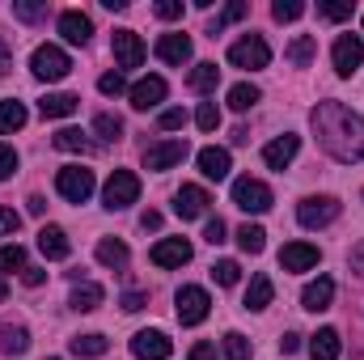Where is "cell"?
Here are the masks:
<instances>
[{
  "label": "cell",
  "mask_w": 364,
  "mask_h": 360,
  "mask_svg": "<svg viewBox=\"0 0 364 360\" xmlns=\"http://www.w3.org/2000/svg\"><path fill=\"white\" fill-rule=\"evenodd\" d=\"M309 119H314L318 144H322L335 162H343V166L364 162V119L356 110H348L343 102H318Z\"/></svg>",
  "instance_id": "obj_1"
},
{
  "label": "cell",
  "mask_w": 364,
  "mask_h": 360,
  "mask_svg": "<svg viewBox=\"0 0 364 360\" xmlns=\"http://www.w3.org/2000/svg\"><path fill=\"white\" fill-rule=\"evenodd\" d=\"M30 68H34V77H38V81H64V77L73 73V60H68V51H64V47L43 43V47L30 55Z\"/></svg>",
  "instance_id": "obj_2"
},
{
  "label": "cell",
  "mask_w": 364,
  "mask_h": 360,
  "mask_svg": "<svg viewBox=\"0 0 364 360\" xmlns=\"http://www.w3.org/2000/svg\"><path fill=\"white\" fill-rule=\"evenodd\" d=\"M140 199V179L132 174V170H114L106 186H102V203L110 208V212H119V208H132Z\"/></svg>",
  "instance_id": "obj_3"
},
{
  "label": "cell",
  "mask_w": 364,
  "mask_h": 360,
  "mask_svg": "<svg viewBox=\"0 0 364 360\" xmlns=\"http://www.w3.org/2000/svg\"><path fill=\"white\" fill-rule=\"evenodd\" d=\"M229 64H233V68H250V73H259V68L272 64V47H267L259 34H246V38H237V43L229 47Z\"/></svg>",
  "instance_id": "obj_4"
},
{
  "label": "cell",
  "mask_w": 364,
  "mask_h": 360,
  "mask_svg": "<svg viewBox=\"0 0 364 360\" xmlns=\"http://www.w3.org/2000/svg\"><path fill=\"white\" fill-rule=\"evenodd\" d=\"M335 216H339V199L335 195H309V199L296 203V221L305 229H326Z\"/></svg>",
  "instance_id": "obj_5"
},
{
  "label": "cell",
  "mask_w": 364,
  "mask_h": 360,
  "mask_svg": "<svg viewBox=\"0 0 364 360\" xmlns=\"http://www.w3.org/2000/svg\"><path fill=\"white\" fill-rule=\"evenodd\" d=\"M93 170H81V166H64L60 174H55V191L68 199V203H85L93 195Z\"/></svg>",
  "instance_id": "obj_6"
},
{
  "label": "cell",
  "mask_w": 364,
  "mask_h": 360,
  "mask_svg": "<svg viewBox=\"0 0 364 360\" xmlns=\"http://www.w3.org/2000/svg\"><path fill=\"white\" fill-rule=\"evenodd\" d=\"M233 203L242 208V212H267L275 199H272V186L267 182H259V179H237L233 182Z\"/></svg>",
  "instance_id": "obj_7"
},
{
  "label": "cell",
  "mask_w": 364,
  "mask_h": 360,
  "mask_svg": "<svg viewBox=\"0 0 364 360\" xmlns=\"http://www.w3.org/2000/svg\"><path fill=\"white\" fill-rule=\"evenodd\" d=\"M178 322L182 327H199L203 318H208V309H212V297L199 288V284H186V288H178Z\"/></svg>",
  "instance_id": "obj_8"
},
{
  "label": "cell",
  "mask_w": 364,
  "mask_h": 360,
  "mask_svg": "<svg viewBox=\"0 0 364 360\" xmlns=\"http://www.w3.org/2000/svg\"><path fill=\"white\" fill-rule=\"evenodd\" d=\"M356 68H364V38L360 34H339L335 38V73L352 77Z\"/></svg>",
  "instance_id": "obj_9"
},
{
  "label": "cell",
  "mask_w": 364,
  "mask_h": 360,
  "mask_svg": "<svg viewBox=\"0 0 364 360\" xmlns=\"http://www.w3.org/2000/svg\"><path fill=\"white\" fill-rule=\"evenodd\" d=\"M186 153H191L186 140H157V144L144 149V170H170V166H178Z\"/></svg>",
  "instance_id": "obj_10"
},
{
  "label": "cell",
  "mask_w": 364,
  "mask_h": 360,
  "mask_svg": "<svg viewBox=\"0 0 364 360\" xmlns=\"http://www.w3.org/2000/svg\"><path fill=\"white\" fill-rule=\"evenodd\" d=\"M174 352V344L166 339V331H136L132 335V356L136 360H166Z\"/></svg>",
  "instance_id": "obj_11"
},
{
  "label": "cell",
  "mask_w": 364,
  "mask_h": 360,
  "mask_svg": "<svg viewBox=\"0 0 364 360\" xmlns=\"http://www.w3.org/2000/svg\"><path fill=\"white\" fill-rule=\"evenodd\" d=\"M149 259H153V268H182V263H191V242L186 238H161L149 250Z\"/></svg>",
  "instance_id": "obj_12"
},
{
  "label": "cell",
  "mask_w": 364,
  "mask_h": 360,
  "mask_svg": "<svg viewBox=\"0 0 364 360\" xmlns=\"http://www.w3.org/2000/svg\"><path fill=\"white\" fill-rule=\"evenodd\" d=\"M114 60H119V68H140L144 64V43H140V34L136 30H114Z\"/></svg>",
  "instance_id": "obj_13"
},
{
  "label": "cell",
  "mask_w": 364,
  "mask_h": 360,
  "mask_svg": "<svg viewBox=\"0 0 364 360\" xmlns=\"http://www.w3.org/2000/svg\"><path fill=\"white\" fill-rule=\"evenodd\" d=\"M208 203H212V195L203 191V186H178V195H174V212H178L182 221H195V216H208Z\"/></svg>",
  "instance_id": "obj_14"
},
{
  "label": "cell",
  "mask_w": 364,
  "mask_h": 360,
  "mask_svg": "<svg viewBox=\"0 0 364 360\" xmlns=\"http://www.w3.org/2000/svg\"><path fill=\"white\" fill-rule=\"evenodd\" d=\"M296 153H301V136H292V132H284V136H275L272 144L263 149V162H267L272 170H288Z\"/></svg>",
  "instance_id": "obj_15"
},
{
  "label": "cell",
  "mask_w": 364,
  "mask_h": 360,
  "mask_svg": "<svg viewBox=\"0 0 364 360\" xmlns=\"http://www.w3.org/2000/svg\"><path fill=\"white\" fill-rule=\"evenodd\" d=\"M318 246H309V242H288L284 250H279V268L284 271H309L318 268Z\"/></svg>",
  "instance_id": "obj_16"
},
{
  "label": "cell",
  "mask_w": 364,
  "mask_h": 360,
  "mask_svg": "<svg viewBox=\"0 0 364 360\" xmlns=\"http://www.w3.org/2000/svg\"><path fill=\"white\" fill-rule=\"evenodd\" d=\"M60 34H64L68 43L85 47V43H90V34H93V21L81 13V9H64V13H60Z\"/></svg>",
  "instance_id": "obj_17"
},
{
  "label": "cell",
  "mask_w": 364,
  "mask_h": 360,
  "mask_svg": "<svg viewBox=\"0 0 364 360\" xmlns=\"http://www.w3.org/2000/svg\"><path fill=\"white\" fill-rule=\"evenodd\" d=\"M199 170H203V179H212V182L229 179V170H233V162H229V149H216V144L199 149Z\"/></svg>",
  "instance_id": "obj_18"
},
{
  "label": "cell",
  "mask_w": 364,
  "mask_h": 360,
  "mask_svg": "<svg viewBox=\"0 0 364 360\" xmlns=\"http://www.w3.org/2000/svg\"><path fill=\"white\" fill-rule=\"evenodd\" d=\"M166 81H161V77H144V81H140V85H132V106H136V110H153V106H161V102H166Z\"/></svg>",
  "instance_id": "obj_19"
},
{
  "label": "cell",
  "mask_w": 364,
  "mask_h": 360,
  "mask_svg": "<svg viewBox=\"0 0 364 360\" xmlns=\"http://www.w3.org/2000/svg\"><path fill=\"white\" fill-rule=\"evenodd\" d=\"M38 250H43L47 259H68V255H73V242H68V233H64L60 225H43V229H38Z\"/></svg>",
  "instance_id": "obj_20"
},
{
  "label": "cell",
  "mask_w": 364,
  "mask_h": 360,
  "mask_svg": "<svg viewBox=\"0 0 364 360\" xmlns=\"http://www.w3.org/2000/svg\"><path fill=\"white\" fill-rule=\"evenodd\" d=\"M331 301H335V280H326V275H318V280L305 284V292H301V305L314 309V314L331 309Z\"/></svg>",
  "instance_id": "obj_21"
},
{
  "label": "cell",
  "mask_w": 364,
  "mask_h": 360,
  "mask_svg": "<svg viewBox=\"0 0 364 360\" xmlns=\"http://www.w3.org/2000/svg\"><path fill=\"white\" fill-rule=\"evenodd\" d=\"M77 106H81L77 93H47V97L38 102V115H43V119H68V115H77Z\"/></svg>",
  "instance_id": "obj_22"
},
{
  "label": "cell",
  "mask_w": 364,
  "mask_h": 360,
  "mask_svg": "<svg viewBox=\"0 0 364 360\" xmlns=\"http://www.w3.org/2000/svg\"><path fill=\"white\" fill-rule=\"evenodd\" d=\"M339 352H343V339H339L335 327H322V331L309 339V356L314 360H339Z\"/></svg>",
  "instance_id": "obj_23"
},
{
  "label": "cell",
  "mask_w": 364,
  "mask_h": 360,
  "mask_svg": "<svg viewBox=\"0 0 364 360\" xmlns=\"http://www.w3.org/2000/svg\"><path fill=\"white\" fill-rule=\"evenodd\" d=\"M157 60H166V64H186V60H191V38H186V34H161V38H157Z\"/></svg>",
  "instance_id": "obj_24"
},
{
  "label": "cell",
  "mask_w": 364,
  "mask_h": 360,
  "mask_svg": "<svg viewBox=\"0 0 364 360\" xmlns=\"http://www.w3.org/2000/svg\"><path fill=\"white\" fill-rule=\"evenodd\" d=\"M127 259H132L127 242H119V238H102V242H97V263H102V268L123 271L127 268Z\"/></svg>",
  "instance_id": "obj_25"
},
{
  "label": "cell",
  "mask_w": 364,
  "mask_h": 360,
  "mask_svg": "<svg viewBox=\"0 0 364 360\" xmlns=\"http://www.w3.org/2000/svg\"><path fill=\"white\" fill-rule=\"evenodd\" d=\"M102 301H106V288H102V284H77L73 297H68V305H73L77 314H93Z\"/></svg>",
  "instance_id": "obj_26"
},
{
  "label": "cell",
  "mask_w": 364,
  "mask_h": 360,
  "mask_svg": "<svg viewBox=\"0 0 364 360\" xmlns=\"http://www.w3.org/2000/svg\"><path fill=\"white\" fill-rule=\"evenodd\" d=\"M51 144H55L60 153H97V144H93L85 132H77V127H64V132H55V136H51Z\"/></svg>",
  "instance_id": "obj_27"
},
{
  "label": "cell",
  "mask_w": 364,
  "mask_h": 360,
  "mask_svg": "<svg viewBox=\"0 0 364 360\" xmlns=\"http://www.w3.org/2000/svg\"><path fill=\"white\" fill-rule=\"evenodd\" d=\"M272 297H275V284H272V275H250V288H246V309H267L272 305Z\"/></svg>",
  "instance_id": "obj_28"
},
{
  "label": "cell",
  "mask_w": 364,
  "mask_h": 360,
  "mask_svg": "<svg viewBox=\"0 0 364 360\" xmlns=\"http://www.w3.org/2000/svg\"><path fill=\"white\" fill-rule=\"evenodd\" d=\"M284 55H288V64H296V68H305V64H309V60L318 55V38H314V34H301V38H292Z\"/></svg>",
  "instance_id": "obj_29"
},
{
  "label": "cell",
  "mask_w": 364,
  "mask_h": 360,
  "mask_svg": "<svg viewBox=\"0 0 364 360\" xmlns=\"http://www.w3.org/2000/svg\"><path fill=\"white\" fill-rule=\"evenodd\" d=\"M30 348V331L26 327H0V352L4 356H21Z\"/></svg>",
  "instance_id": "obj_30"
},
{
  "label": "cell",
  "mask_w": 364,
  "mask_h": 360,
  "mask_svg": "<svg viewBox=\"0 0 364 360\" xmlns=\"http://www.w3.org/2000/svg\"><path fill=\"white\" fill-rule=\"evenodd\" d=\"M73 356H81V360H93V356H106V348H110V339L106 335H77L73 344Z\"/></svg>",
  "instance_id": "obj_31"
},
{
  "label": "cell",
  "mask_w": 364,
  "mask_h": 360,
  "mask_svg": "<svg viewBox=\"0 0 364 360\" xmlns=\"http://www.w3.org/2000/svg\"><path fill=\"white\" fill-rule=\"evenodd\" d=\"M21 127H26V106H21V102H13V97H9V102H0V132L9 136V132H21Z\"/></svg>",
  "instance_id": "obj_32"
},
{
  "label": "cell",
  "mask_w": 364,
  "mask_h": 360,
  "mask_svg": "<svg viewBox=\"0 0 364 360\" xmlns=\"http://www.w3.org/2000/svg\"><path fill=\"white\" fill-rule=\"evenodd\" d=\"M220 85V68L216 64H195V73H191V90L195 93H212Z\"/></svg>",
  "instance_id": "obj_33"
},
{
  "label": "cell",
  "mask_w": 364,
  "mask_h": 360,
  "mask_svg": "<svg viewBox=\"0 0 364 360\" xmlns=\"http://www.w3.org/2000/svg\"><path fill=\"white\" fill-rule=\"evenodd\" d=\"M237 246H242L246 255H259V250L267 246V233H263L259 225H242V229H237Z\"/></svg>",
  "instance_id": "obj_34"
},
{
  "label": "cell",
  "mask_w": 364,
  "mask_h": 360,
  "mask_svg": "<svg viewBox=\"0 0 364 360\" xmlns=\"http://www.w3.org/2000/svg\"><path fill=\"white\" fill-rule=\"evenodd\" d=\"M259 97H263V93L255 90L250 81H242V85H233V90H229V106H233V110L242 115V110H250V106H255Z\"/></svg>",
  "instance_id": "obj_35"
},
{
  "label": "cell",
  "mask_w": 364,
  "mask_h": 360,
  "mask_svg": "<svg viewBox=\"0 0 364 360\" xmlns=\"http://www.w3.org/2000/svg\"><path fill=\"white\" fill-rule=\"evenodd\" d=\"M93 132H97L102 140H110V144H114V140L123 136V119H119V115H106V110H102V115L93 119Z\"/></svg>",
  "instance_id": "obj_36"
},
{
  "label": "cell",
  "mask_w": 364,
  "mask_h": 360,
  "mask_svg": "<svg viewBox=\"0 0 364 360\" xmlns=\"http://www.w3.org/2000/svg\"><path fill=\"white\" fill-rule=\"evenodd\" d=\"M225 356L229 360H250V339L242 331H229L225 335Z\"/></svg>",
  "instance_id": "obj_37"
},
{
  "label": "cell",
  "mask_w": 364,
  "mask_h": 360,
  "mask_svg": "<svg viewBox=\"0 0 364 360\" xmlns=\"http://www.w3.org/2000/svg\"><path fill=\"white\" fill-rule=\"evenodd\" d=\"M242 17H246V4H242V0H233V4H229V9H225V13H216V21H212V26H208V34H212V38H216V34H220V30H225V26H229V21H242Z\"/></svg>",
  "instance_id": "obj_38"
},
{
  "label": "cell",
  "mask_w": 364,
  "mask_h": 360,
  "mask_svg": "<svg viewBox=\"0 0 364 360\" xmlns=\"http://www.w3.org/2000/svg\"><path fill=\"white\" fill-rule=\"evenodd\" d=\"M0 271L9 275V271H26V250L13 242V246H0Z\"/></svg>",
  "instance_id": "obj_39"
},
{
  "label": "cell",
  "mask_w": 364,
  "mask_h": 360,
  "mask_svg": "<svg viewBox=\"0 0 364 360\" xmlns=\"http://www.w3.org/2000/svg\"><path fill=\"white\" fill-rule=\"evenodd\" d=\"M212 280H216V284H225V288H233V284L242 280V268H237L233 259H220V263L212 268Z\"/></svg>",
  "instance_id": "obj_40"
},
{
  "label": "cell",
  "mask_w": 364,
  "mask_h": 360,
  "mask_svg": "<svg viewBox=\"0 0 364 360\" xmlns=\"http://www.w3.org/2000/svg\"><path fill=\"white\" fill-rule=\"evenodd\" d=\"M301 13H305V4H301V0H275V4H272L275 21H296Z\"/></svg>",
  "instance_id": "obj_41"
},
{
  "label": "cell",
  "mask_w": 364,
  "mask_h": 360,
  "mask_svg": "<svg viewBox=\"0 0 364 360\" xmlns=\"http://www.w3.org/2000/svg\"><path fill=\"white\" fill-rule=\"evenodd\" d=\"M195 123H199L203 132H216V123H220V110H216V102H199V110H195Z\"/></svg>",
  "instance_id": "obj_42"
},
{
  "label": "cell",
  "mask_w": 364,
  "mask_h": 360,
  "mask_svg": "<svg viewBox=\"0 0 364 360\" xmlns=\"http://www.w3.org/2000/svg\"><path fill=\"white\" fill-rule=\"evenodd\" d=\"M97 90L106 93V97H119V93L127 90V81H123V73H106V77L97 81Z\"/></svg>",
  "instance_id": "obj_43"
},
{
  "label": "cell",
  "mask_w": 364,
  "mask_h": 360,
  "mask_svg": "<svg viewBox=\"0 0 364 360\" xmlns=\"http://www.w3.org/2000/svg\"><path fill=\"white\" fill-rule=\"evenodd\" d=\"M225 233H229V229H225V221H220V216H208V225H203V242L220 246V242H225Z\"/></svg>",
  "instance_id": "obj_44"
},
{
  "label": "cell",
  "mask_w": 364,
  "mask_h": 360,
  "mask_svg": "<svg viewBox=\"0 0 364 360\" xmlns=\"http://www.w3.org/2000/svg\"><path fill=\"white\" fill-rule=\"evenodd\" d=\"M166 132H178V127H186V110H178V106H170V110H161V119H157Z\"/></svg>",
  "instance_id": "obj_45"
},
{
  "label": "cell",
  "mask_w": 364,
  "mask_h": 360,
  "mask_svg": "<svg viewBox=\"0 0 364 360\" xmlns=\"http://www.w3.org/2000/svg\"><path fill=\"white\" fill-rule=\"evenodd\" d=\"M13 13H17L21 21H43V17H47V4H26V0H21V4H13Z\"/></svg>",
  "instance_id": "obj_46"
},
{
  "label": "cell",
  "mask_w": 364,
  "mask_h": 360,
  "mask_svg": "<svg viewBox=\"0 0 364 360\" xmlns=\"http://www.w3.org/2000/svg\"><path fill=\"white\" fill-rule=\"evenodd\" d=\"M153 13H157L161 21H174V17H182V0H157Z\"/></svg>",
  "instance_id": "obj_47"
},
{
  "label": "cell",
  "mask_w": 364,
  "mask_h": 360,
  "mask_svg": "<svg viewBox=\"0 0 364 360\" xmlns=\"http://www.w3.org/2000/svg\"><path fill=\"white\" fill-rule=\"evenodd\" d=\"M318 17H326V21H343V17H352V4H318Z\"/></svg>",
  "instance_id": "obj_48"
},
{
  "label": "cell",
  "mask_w": 364,
  "mask_h": 360,
  "mask_svg": "<svg viewBox=\"0 0 364 360\" xmlns=\"http://www.w3.org/2000/svg\"><path fill=\"white\" fill-rule=\"evenodd\" d=\"M17 225H21V216H17L13 208H0V238H13Z\"/></svg>",
  "instance_id": "obj_49"
},
{
  "label": "cell",
  "mask_w": 364,
  "mask_h": 360,
  "mask_svg": "<svg viewBox=\"0 0 364 360\" xmlns=\"http://www.w3.org/2000/svg\"><path fill=\"white\" fill-rule=\"evenodd\" d=\"M17 170V153H13V144H0V182L9 179Z\"/></svg>",
  "instance_id": "obj_50"
},
{
  "label": "cell",
  "mask_w": 364,
  "mask_h": 360,
  "mask_svg": "<svg viewBox=\"0 0 364 360\" xmlns=\"http://www.w3.org/2000/svg\"><path fill=\"white\" fill-rule=\"evenodd\" d=\"M119 305H123L127 314H136V309H144V305H149V297H144V292H123V301H119Z\"/></svg>",
  "instance_id": "obj_51"
},
{
  "label": "cell",
  "mask_w": 364,
  "mask_h": 360,
  "mask_svg": "<svg viewBox=\"0 0 364 360\" xmlns=\"http://www.w3.org/2000/svg\"><path fill=\"white\" fill-rule=\"evenodd\" d=\"M43 280H47V271H43V268H26V271H21V284H26V288H38Z\"/></svg>",
  "instance_id": "obj_52"
},
{
  "label": "cell",
  "mask_w": 364,
  "mask_h": 360,
  "mask_svg": "<svg viewBox=\"0 0 364 360\" xmlns=\"http://www.w3.org/2000/svg\"><path fill=\"white\" fill-rule=\"evenodd\" d=\"M191 360H216V348L212 344H195L191 348Z\"/></svg>",
  "instance_id": "obj_53"
},
{
  "label": "cell",
  "mask_w": 364,
  "mask_h": 360,
  "mask_svg": "<svg viewBox=\"0 0 364 360\" xmlns=\"http://www.w3.org/2000/svg\"><path fill=\"white\" fill-rule=\"evenodd\" d=\"M9 68H13V51H9V43L0 38V77H4Z\"/></svg>",
  "instance_id": "obj_54"
},
{
  "label": "cell",
  "mask_w": 364,
  "mask_h": 360,
  "mask_svg": "<svg viewBox=\"0 0 364 360\" xmlns=\"http://www.w3.org/2000/svg\"><path fill=\"white\" fill-rule=\"evenodd\" d=\"M352 271L364 275V242H360V246H352Z\"/></svg>",
  "instance_id": "obj_55"
},
{
  "label": "cell",
  "mask_w": 364,
  "mask_h": 360,
  "mask_svg": "<svg viewBox=\"0 0 364 360\" xmlns=\"http://www.w3.org/2000/svg\"><path fill=\"white\" fill-rule=\"evenodd\" d=\"M279 348H284V352H296V348H301V335H296V331H288V335L279 339Z\"/></svg>",
  "instance_id": "obj_56"
},
{
  "label": "cell",
  "mask_w": 364,
  "mask_h": 360,
  "mask_svg": "<svg viewBox=\"0 0 364 360\" xmlns=\"http://www.w3.org/2000/svg\"><path fill=\"white\" fill-rule=\"evenodd\" d=\"M140 225H144V229H161V212H144Z\"/></svg>",
  "instance_id": "obj_57"
},
{
  "label": "cell",
  "mask_w": 364,
  "mask_h": 360,
  "mask_svg": "<svg viewBox=\"0 0 364 360\" xmlns=\"http://www.w3.org/2000/svg\"><path fill=\"white\" fill-rule=\"evenodd\" d=\"M30 212L43 216V212H47V199H43V195H30Z\"/></svg>",
  "instance_id": "obj_58"
},
{
  "label": "cell",
  "mask_w": 364,
  "mask_h": 360,
  "mask_svg": "<svg viewBox=\"0 0 364 360\" xmlns=\"http://www.w3.org/2000/svg\"><path fill=\"white\" fill-rule=\"evenodd\" d=\"M4 292H9V288H4V280H0V301H4Z\"/></svg>",
  "instance_id": "obj_59"
}]
</instances>
